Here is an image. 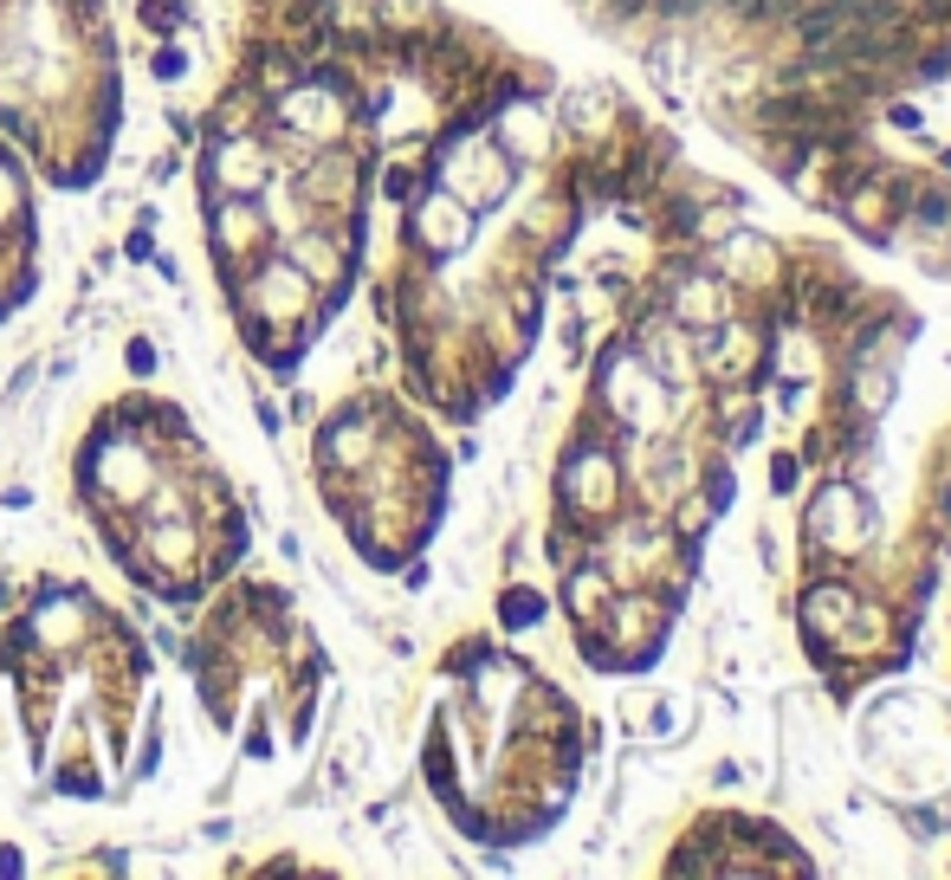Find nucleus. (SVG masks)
Here are the masks:
<instances>
[{
	"label": "nucleus",
	"mask_w": 951,
	"mask_h": 880,
	"mask_svg": "<svg viewBox=\"0 0 951 880\" xmlns=\"http://www.w3.org/2000/svg\"><path fill=\"white\" fill-rule=\"evenodd\" d=\"M272 182V156L246 130H220L208 143V188L220 195H259Z\"/></svg>",
	"instance_id": "1"
},
{
	"label": "nucleus",
	"mask_w": 951,
	"mask_h": 880,
	"mask_svg": "<svg viewBox=\"0 0 951 880\" xmlns=\"http://www.w3.org/2000/svg\"><path fill=\"white\" fill-rule=\"evenodd\" d=\"M272 246V220L253 195H220L214 201V253L227 266H240L246 253H266Z\"/></svg>",
	"instance_id": "2"
},
{
	"label": "nucleus",
	"mask_w": 951,
	"mask_h": 880,
	"mask_svg": "<svg viewBox=\"0 0 951 880\" xmlns=\"http://www.w3.org/2000/svg\"><path fill=\"white\" fill-rule=\"evenodd\" d=\"M537 609H544L537 596H512V602H505V622H512V628H525V622H537Z\"/></svg>",
	"instance_id": "3"
},
{
	"label": "nucleus",
	"mask_w": 951,
	"mask_h": 880,
	"mask_svg": "<svg viewBox=\"0 0 951 880\" xmlns=\"http://www.w3.org/2000/svg\"><path fill=\"white\" fill-rule=\"evenodd\" d=\"M272 751V725H253V732H246V758H266Z\"/></svg>",
	"instance_id": "4"
},
{
	"label": "nucleus",
	"mask_w": 951,
	"mask_h": 880,
	"mask_svg": "<svg viewBox=\"0 0 951 880\" xmlns=\"http://www.w3.org/2000/svg\"><path fill=\"white\" fill-rule=\"evenodd\" d=\"M182 65H188V59H182L175 46H169V52H156V78H182Z\"/></svg>",
	"instance_id": "5"
},
{
	"label": "nucleus",
	"mask_w": 951,
	"mask_h": 880,
	"mask_svg": "<svg viewBox=\"0 0 951 880\" xmlns=\"http://www.w3.org/2000/svg\"><path fill=\"white\" fill-rule=\"evenodd\" d=\"M130 369H156V350H149V343H130Z\"/></svg>",
	"instance_id": "6"
},
{
	"label": "nucleus",
	"mask_w": 951,
	"mask_h": 880,
	"mask_svg": "<svg viewBox=\"0 0 951 880\" xmlns=\"http://www.w3.org/2000/svg\"><path fill=\"white\" fill-rule=\"evenodd\" d=\"M919 220H945V195H926V201H919Z\"/></svg>",
	"instance_id": "7"
},
{
	"label": "nucleus",
	"mask_w": 951,
	"mask_h": 880,
	"mask_svg": "<svg viewBox=\"0 0 951 880\" xmlns=\"http://www.w3.org/2000/svg\"><path fill=\"white\" fill-rule=\"evenodd\" d=\"M732 7L744 13V20H757V13H764V7H770V0H732Z\"/></svg>",
	"instance_id": "8"
}]
</instances>
